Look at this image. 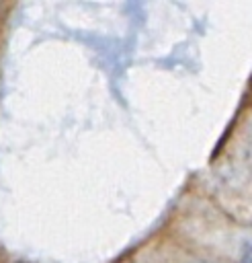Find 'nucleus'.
Segmentation results:
<instances>
[{
    "instance_id": "f257e3e1",
    "label": "nucleus",
    "mask_w": 252,
    "mask_h": 263,
    "mask_svg": "<svg viewBox=\"0 0 252 263\" xmlns=\"http://www.w3.org/2000/svg\"><path fill=\"white\" fill-rule=\"evenodd\" d=\"M242 263H252V238L244 240L242 245Z\"/></svg>"
}]
</instances>
